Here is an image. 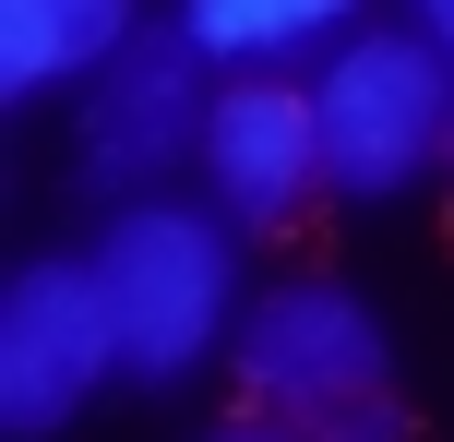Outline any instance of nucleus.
<instances>
[{
  "label": "nucleus",
  "instance_id": "2",
  "mask_svg": "<svg viewBox=\"0 0 454 442\" xmlns=\"http://www.w3.org/2000/svg\"><path fill=\"white\" fill-rule=\"evenodd\" d=\"M84 252H96V275H108L132 383H192L204 359H227V335H239V311H251L239 215H227V204L144 191V204H108V215H96Z\"/></svg>",
  "mask_w": 454,
  "mask_h": 442
},
{
  "label": "nucleus",
  "instance_id": "9",
  "mask_svg": "<svg viewBox=\"0 0 454 442\" xmlns=\"http://www.w3.org/2000/svg\"><path fill=\"white\" fill-rule=\"evenodd\" d=\"M204 442H311V430H299V419H275V407H251V395H239V407H227V419H215Z\"/></svg>",
  "mask_w": 454,
  "mask_h": 442
},
{
  "label": "nucleus",
  "instance_id": "7",
  "mask_svg": "<svg viewBox=\"0 0 454 442\" xmlns=\"http://www.w3.org/2000/svg\"><path fill=\"white\" fill-rule=\"evenodd\" d=\"M144 36V0H0V96L36 108L60 84H96Z\"/></svg>",
  "mask_w": 454,
  "mask_h": 442
},
{
  "label": "nucleus",
  "instance_id": "8",
  "mask_svg": "<svg viewBox=\"0 0 454 442\" xmlns=\"http://www.w3.org/2000/svg\"><path fill=\"white\" fill-rule=\"evenodd\" d=\"M371 12H383V0H168V24H180L215 72H311L323 48H347Z\"/></svg>",
  "mask_w": 454,
  "mask_h": 442
},
{
  "label": "nucleus",
  "instance_id": "3",
  "mask_svg": "<svg viewBox=\"0 0 454 442\" xmlns=\"http://www.w3.org/2000/svg\"><path fill=\"white\" fill-rule=\"evenodd\" d=\"M323 120V204H407L431 167H454V48L419 12H371L347 48L311 60Z\"/></svg>",
  "mask_w": 454,
  "mask_h": 442
},
{
  "label": "nucleus",
  "instance_id": "10",
  "mask_svg": "<svg viewBox=\"0 0 454 442\" xmlns=\"http://www.w3.org/2000/svg\"><path fill=\"white\" fill-rule=\"evenodd\" d=\"M395 12H419V24H431V36L454 48V0H395Z\"/></svg>",
  "mask_w": 454,
  "mask_h": 442
},
{
  "label": "nucleus",
  "instance_id": "6",
  "mask_svg": "<svg viewBox=\"0 0 454 442\" xmlns=\"http://www.w3.org/2000/svg\"><path fill=\"white\" fill-rule=\"evenodd\" d=\"M204 204H227L239 228H287L323 204V120H311V72H215L204 108Z\"/></svg>",
  "mask_w": 454,
  "mask_h": 442
},
{
  "label": "nucleus",
  "instance_id": "1",
  "mask_svg": "<svg viewBox=\"0 0 454 442\" xmlns=\"http://www.w3.org/2000/svg\"><path fill=\"white\" fill-rule=\"evenodd\" d=\"M227 371H239L251 407L299 419L311 442H419L395 323L347 275H275V287H251L239 335H227Z\"/></svg>",
  "mask_w": 454,
  "mask_h": 442
},
{
  "label": "nucleus",
  "instance_id": "4",
  "mask_svg": "<svg viewBox=\"0 0 454 442\" xmlns=\"http://www.w3.org/2000/svg\"><path fill=\"white\" fill-rule=\"evenodd\" d=\"M204 108H215V60L180 24H144L96 84H72V191L84 204L180 191V167H204Z\"/></svg>",
  "mask_w": 454,
  "mask_h": 442
},
{
  "label": "nucleus",
  "instance_id": "5",
  "mask_svg": "<svg viewBox=\"0 0 454 442\" xmlns=\"http://www.w3.org/2000/svg\"><path fill=\"white\" fill-rule=\"evenodd\" d=\"M108 383H132V359H120V311H108L96 252H24L0 275V430L48 442Z\"/></svg>",
  "mask_w": 454,
  "mask_h": 442
}]
</instances>
